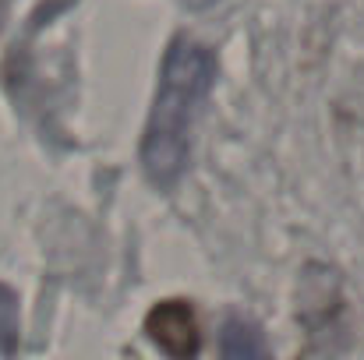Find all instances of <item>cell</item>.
Here are the masks:
<instances>
[{
	"instance_id": "3",
	"label": "cell",
	"mask_w": 364,
	"mask_h": 360,
	"mask_svg": "<svg viewBox=\"0 0 364 360\" xmlns=\"http://www.w3.org/2000/svg\"><path fill=\"white\" fill-rule=\"evenodd\" d=\"M220 360H272V350L251 318H230L220 332Z\"/></svg>"
},
{
	"instance_id": "4",
	"label": "cell",
	"mask_w": 364,
	"mask_h": 360,
	"mask_svg": "<svg viewBox=\"0 0 364 360\" xmlns=\"http://www.w3.org/2000/svg\"><path fill=\"white\" fill-rule=\"evenodd\" d=\"M18 339H21V325H18V297L14 290H7L0 283V354L11 357L18 350Z\"/></svg>"
},
{
	"instance_id": "1",
	"label": "cell",
	"mask_w": 364,
	"mask_h": 360,
	"mask_svg": "<svg viewBox=\"0 0 364 360\" xmlns=\"http://www.w3.org/2000/svg\"><path fill=\"white\" fill-rule=\"evenodd\" d=\"M216 82V57L195 43L177 36L166 46L156 99L141 134V166L156 187H173L191 156V134Z\"/></svg>"
},
{
	"instance_id": "2",
	"label": "cell",
	"mask_w": 364,
	"mask_h": 360,
	"mask_svg": "<svg viewBox=\"0 0 364 360\" xmlns=\"http://www.w3.org/2000/svg\"><path fill=\"white\" fill-rule=\"evenodd\" d=\"M145 332L170 360H198L202 329H198V315L188 300H181V297L159 300L145 315Z\"/></svg>"
},
{
	"instance_id": "5",
	"label": "cell",
	"mask_w": 364,
	"mask_h": 360,
	"mask_svg": "<svg viewBox=\"0 0 364 360\" xmlns=\"http://www.w3.org/2000/svg\"><path fill=\"white\" fill-rule=\"evenodd\" d=\"M188 7H195V11H205V7H213L216 0H184Z\"/></svg>"
}]
</instances>
